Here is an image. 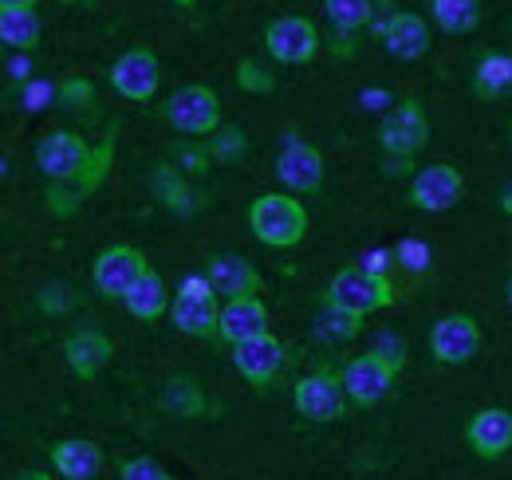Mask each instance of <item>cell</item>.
I'll use <instances>...</instances> for the list:
<instances>
[{
    "instance_id": "1",
    "label": "cell",
    "mask_w": 512,
    "mask_h": 480,
    "mask_svg": "<svg viewBox=\"0 0 512 480\" xmlns=\"http://www.w3.org/2000/svg\"><path fill=\"white\" fill-rule=\"evenodd\" d=\"M249 229L268 248H296L308 237V209L292 193H260L249 205Z\"/></svg>"
},
{
    "instance_id": "2",
    "label": "cell",
    "mask_w": 512,
    "mask_h": 480,
    "mask_svg": "<svg viewBox=\"0 0 512 480\" xmlns=\"http://www.w3.org/2000/svg\"><path fill=\"white\" fill-rule=\"evenodd\" d=\"M323 303H331V307H339L347 315L367 319V315H375V311H383V307L394 303V288H390V280H386L383 272H375V268H343L327 284Z\"/></svg>"
},
{
    "instance_id": "3",
    "label": "cell",
    "mask_w": 512,
    "mask_h": 480,
    "mask_svg": "<svg viewBox=\"0 0 512 480\" xmlns=\"http://www.w3.org/2000/svg\"><path fill=\"white\" fill-rule=\"evenodd\" d=\"M162 119L170 122L178 134H193V138H209L221 130V99L201 87V83H190L182 91H174L162 107Z\"/></svg>"
},
{
    "instance_id": "4",
    "label": "cell",
    "mask_w": 512,
    "mask_h": 480,
    "mask_svg": "<svg viewBox=\"0 0 512 480\" xmlns=\"http://www.w3.org/2000/svg\"><path fill=\"white\" fill-rule=\"evenodd\" d=\"M95 154L87 146V138L71 134V130H56L48 138H40L36 146V166L48 181H79L91 166H95Z\"/></svg>"
},
{
    "instance_id": "5",
    "label": "cell",
    "mask_w": 512,
    "mask_h": 480,
    "mask_svg": "<svg viewBox=\"0 0 512 480\" xmlns=\"http://www.w3.org/2000/svg\"><path fill=\"white\" fill-rule=\"evenodd\" d=\"M170 319L182 335L213 339V335H221V296L209 288V280H186L170 307Z\"/></svg>"
},
{
    "instance_id": "6",
    "label": "cell",
    "mask_w": 512,
    "mask_h": 480,
    "mask_svg": "<svg viewBox=\"0 0 512 480\" xmlns=\"http://www.w3.org/2000/svg\"><path fill=\"white\" fill-rule=\"evenodd\" d=\"M292 402H296V410H300L308 421H339L351 398H347L343 374H335V370L320 366V370H312L308 378L296 382Z\"/></svg>"
},
{
    "instance_id": "7",
    "label": "cell",
    "mask_w": 512,
    "mask_h": 480,
    "mask_svg": "<svg viewBox=\"0 0 512 480\" xmlns=\"http://www.w3.org/2000/svg\"><path fill=\"white\" fill-rule=\"evenodd\" d=\"M398 370H402V366L394 359H386L383 351H367V355H355L339 374H343L347 398H351L355 406H375V402H383L386 390L394 386Z\"/></svg>"
},
{
    "instance_id": "8",
    "label": "cell",
    "mask_w": 512,
    "mask_h": 480,
    "mask_svg": "<svg viewBox=\"0 0 512 480\" xmlns=\"http://www.w3.org/2000/svg\"><path fill=\"white\" fill-rule=\"evenodd\" d=\"M383 150L390 158H414L430 142V115L418 99H402L379 126Z\"/></svg>"
},
{
    "instance_id": "9",
    "label": "cell",
    "mask_w": 512,
    "mask_h": 480,
    "mask_svg": "<svg viewBox=\"0 0 512 480\" xmlns=\"http://www.w3.org/2000/svg\"><path fill=\"white\" fill-rule=\"evenodd\" d=\"M146 272H150L146 256H142L138 248H130V244H115V248L99 252V256H95V268H91L95 288H99L107 300H127L130 288H134Z\"/></svg>"
},
{
    "instance_id": "10",
    "label": "cell",
    "mask_w": 512,
    "mask_h": 480,
    "mask_svg": "<svg viewBox=\"0 0 512 480\" xmlns=\"http://www.w3.org/2000/svg\"><path fill=\"white\" fill-rule=\"evenodd\" d=\"M320 28L308 16H280L264 28V48L280 63H308L320 52Z\"/></svg>"
},
{
    "instance_id": "11",
    "label": "cell",
    "mask_w": 512,
    "mask_h": 480,
    "mask_svg": "<svg viewBox=\"0 0 512 480\" xmlns=\"http://www.w3.org/2000/svg\"><path fill=\"white\" fill-rule=\"evenodd\" d=\"M158 83H162V67L150 48H130L111 67V87L130 103H150L158 95Z\"/></svg>"
},
{
    "instance_id": "12",
    "label": "cell",
    "mask_w": 512,
    "mask_h": 480,
    "mask_svg": "<svg viewBox=\"0 0 512 480\" xmlns=\"http://www.w3.org/2000/svg\"><path fill=\"white\" fill-rule=\"evenodd\" d=\"M465 193V178L461 170H453L446 162L438 166H426L414 174V185H410V205L422 209V213H446L461 201Z\"/></svg>"
},
{
    "instance_id": "13",
    "label": "cell",
    "mask_w": 512,
    "mask_h": 480,
    "mask_svg": "<svg viewBox=\"0 0 512 480\" xmlns=\"http://www.w3.org/2000/svg\"><path fill=\"white\" fill-rule=\"evenodd\" d=\"M481 347V327L473 315H446L430 331V355L446 366H461L477 355Z\"/></svg>"
},
{
    "instance_id": "14",
    "label": "cell",
    "mask_w": 512,
    "mask_h": 480,
    "mask_svg": "<svg viewBox=\"0 0 512 480\" xmlns=\"http://www.w3.org/2000/svg\"><path fill=\"white\" fill-rule=\"evenodd\" d=\"M205 280L221 300H241L260 292V272L253 260L233 256V252H217L205 260Z\"/></svg>"
},
{
    "instance_id": "15",
    "label": "cell",
    "mask_w": 512,
    "mask_h": 480,
    "mask_svg": "<svg viewBox=\"0 0 512 480\" xmlns=\"http://www.w3.org/2000/svg\"><path fill=\"white\" fill-rule=\"evenodd\" d=\"M268 335V307L260 296H241V300H225L221 303V335L229 347H241L249 339Z\"/></svg>"
},
{
    "instance_id": "16",
    "label": "cell",
    "mask_w": 512,
    "mask_h": 480,
    "mask_svg": "<svg viewBox=\"0 0 512 480\" xmlns=\"http://www.w3.org/2000/svg\"><path fill=\"white\" fill-rule=\"evenodd\" d=\"M233 366H237V374L249 378L253 386H268V382L280 374V366H284V343H280L272 331L260 335V339H249V343L233 347Z\"/></svg>"
},
{
    "instance_id": "17",
    "label": "cell",
    "mask_w": 512,
    "mask_h": 480,
    "mask_svg": "<svg viewBox=\"0 0 512 480\" xmlns=\"http://www.w3.org/2000/svg\"><path fill=\"white\" fill-rule=\"evenodd\" d=\"M465 441H469V449H473L477 457H485V461L509 453L512 449V414L509 410H481V414H473L469 425H465Z\"/></svg>"
},
{
    "instance_id": "18",
    "label": "cell",
    "mask_w": 512,
    "mask_h": 480,
    "mask_svg": "<svg viewBox=\"0 0 512 480\" xmlns=\"http://www.w3.org/2000/svg\"><path fill=\"white\" fill-rule=\"evenodd\" d=\"M276 174L280 181L292 189V193H316L323 185V154L308 142H292L280 162H276Z\"/></svg>"
},
{
    "instance_id": "19",
    "label": "cell",
    "mask_w": 512,
    "mask_h": 480,
    "mask_svg": "<svg viewBox=\"0 0 512 480\" xmlns=\"http://www.w3.org/2000/svg\"><path fill=\"white\" fill-rule=\"evenodd\" d=\"M115 355V343L103 335V331H95V327H83V331H75L71 339L64 343V359L67 366L83 378V382H91L107 362Z\"/></svg>"
},
{
    "instance_id": "20",
    "label": "cell",
    "mask_w": 512,
    "mask_h": 480,
    "mask_svg": "<svg viewBox=\"0 0 512 480\" xmlns=\"http://www.w3.org/2000/svg\"><path fill=\"white\" fill-rule=\"evenodd\" d=\"M383 44L394 60H422L430 52V24L418 12H398L386 28Z\"/></svg>"
},
{
    "instance_id": "21",
    "label": "cell",
    "mask_w": 512,
    "mask_h": 480,
    "mask_svg": "<svg viewBox=\"0 0 512 480\" xmlns=\"http://www.w3.org/2000/svg\"><path fill=\"white\" fill-rule=\"evenodd\" d=\"M150 185H154V193H158V201L166 205V209H174V213H182V217H190L201 209V193H193L186 174L178 170V166H170V162H158L154 166V174H150Z\"/></svg>"
},
{
    "instance_id": "22",
    "label": "cell",
    "mask_w": 512,
    "mask_h": 480,
    "mask_svg": "<svg viewBox=\"0 0 512 480\" xmlns=\"http://www.w3.org/2000/svg\"><path fill=\"white\" fill-rule=\"evenodd\" d=\"M52 465L64 480H95L103 469V449L95 441H60L52 449Z\"/></svg>"
},
{
    "instance_id": "23",
    "label": "cell",
    "mask_w": 512,
    "mask_h": 480,
    "mask_svg": "<svg viewBox=\"0 0 512 480\" xmlns=\"http://www.w3.org/2000/svg\"><path fill=\"white\" fill-rule=\"evenodd\" d=\"M127 311L134 315V319H142V323H154V319H162L174 303H170V288H166V280L150 268L134 288H130V296L127 300Z\"/></svg>"
},
{
    "instance_id": "24",
    "label": "cell",
    "mask_w": 512,
    "mask_h": 480,
    "mask_svg": "<svg viewBox=\"0 0 512 480\" xmlns=\"http://www.w3.org/2000/svg\"><path fill=\"white\" fill-rule=\"evenodd\" d=\"M40 16L32 8H0V40L12 52H32L40 44Z\"/></svg>"
},
{
    "instance_id": "25",
    "label": "cell",
    "mask_w": 512,
    "mask_h": 480,
    "mask_svg": "<svg viewBox=\"0 0 512 480\" xmlns=\"http://www.w3.org/2000/svg\"><path fill=\"white\" fill-rule=\"evenodd\" d=\"M509 87H512V56L489 52L485 60L477 63V71H473V91H477V99L493 103V99H501Z\"/></svg>"
},
{
    "instance_id": "26",
    "label": "cell",
    "mask_w": 512,
    "mask_h": 480,
    "mask_svg": "<svg viewBox=\"0 0 512 480\" xmlns=\"http://www.w3.org/2000/svg\"><path fill=\"white\" fill-rule=\"evenodd\" d=\"M430 12L449 36H469L481 24V0H430Z\"/></svg>"
},
{
    "instance_id": "27",
    "label": "cell",
    "mask_w": 512,
    "mask_h": 480,
    "mask_svg": "<svg viewBox=\"0 0 512 480\" xmlns=\"http://www.w3.org/2000/svg\"><path fill=\"white\" fill-rule=\"evenodd\" d=\"M162 406H166L170 414H178V418H201V414L209 410V406H205V390L193 382L190 374H178V378L166 382Z\"/></svg>"
},
{
    "instance_id": "28",
    "label": "cell",
    "mask_w": 512,
    "mask_h": 480,
    "mask_svg": "<svg viewBox=\"0 0 512 480\" xmlns=\"http://www.w3.org/2000/svg\"><path fill=\"white\" fill-rule=\"evenodd\" d=\"M323 12H327V20H331L335 32L359 36L363 28H371L375 0H323Z\"/></svg>"
},
{
    "instance_id": "29",
    "label": "cell",
    "mask_w": 512,
    "mask_h": 480,
    "mask_svg": "<svg viewBox=\"0 0 512 480\" xmlns=\"http://www.w3.org/2000/svg\"><path fill=\"white\" fill-rule=\"evenodd\" d=\"M209 158L217 162V166H233V162H241L245 158V150H249V138H245V130L241 126H221L217 134H209Z\"/></svg>"
},
{
    "instance_id": "30",
    "label": "cell",
    "mask_w": 512,
    "mask_h": 480,
    "mask_svg": "<svg viewBox=\"0 0 512 480\" xmlns=\"http://www.w3.org/2000/svg\"><path fill=\"white\" fill-rule=\"evenodd\" d=\"M170 158H174V166L182 170V174H209V146L205 142H197V138H178L174 146H170Z\"/></svg>"
},
{
    "instance_id": "31",
    "label": "cell",
    "mask_w": 512,
    "mask_h": 480,
    "mask_svg": "<svg viewBox=\"0 0 512 480\" xmlns=\"http://www.w3.org/2000/svg\"><path fill=\"white\" fill-rule=\"evenodd\" d=\"M56 99H60V107H64V111L83 115V111L95 103V87H91L83 75H71V79H64V83L56 87Z\"/></svg>"
},
{
    "instance_id": "32",
    "label": "cell",
    "mask_w": 512,
    "mask_h": 480,
    "mask_svg": "<svg viewBox=\"0 0 512 480\" xmlns=\"http://www.w3.org/2000/svg\"><path fill=\"white\" fill-rule=\"evenodd\" d=\"M237 87L249 91V95H272L276 91V79L256 60H241L237 63Z\"/></svg>"
},
{
    "instance_id": "33",
    "label": "cell",
    "mask_w": 512,
    "mask_h": 480,
    "mask_svg": "<svg viewBox=\"0 0 512 480\" xmlns=\"http://www.w3.org/2000/svg\"><path fill=\"white\" fill-rule=\"evenodd\" d=\"M359 323H363L359 315H347V311L323 303V327H327V335H335V339H355V335H359Z\"/></svg>"
},
{
    "instance_id": "34",
    "label": "cell",
    "mask_w": 512,
    "mask_h": 480,
    "mask_svg": "<svg viewBox=\"0 0 512 480\" xmlns=\"http://www.w3.org/2000/svg\"><path fill=\"white\" fill-rule=\"evenodd\" d=\"M123 480H174V473H166L150 457H134V461H123Z\"/></svg>"
},
{
    "instance_id": "35",
    "label": "cell",
    "mask_w": 512,
    "mask_h": 480,
    "mask_svg": "<svg viewBox=\"0 0 512 480\" xmlns=\"http://www.w3.org/2000/svg\"><path fill=\"white\" fill-rule=\"evenodd\" d=\"M402 8H394V0H375V16H371V32L383 40L386 36V28L394 24V16H398Z\"/></svg>"
},
{
    "instance_id": "36",
    "label": "cell",
    "mask_w": 512,
    "mask_h": 480,
    "mask_svg": "<svg viewBox=\"0 0 512 480\" xmlns=\"http://www.w3.org/2000/svg\"><path fill=\"white\" fill-rule=\"evenodd\" d=\"M327 48H331V56H339V60H351L359 48H355V36L351 32H335L331 28V36H327Z\"/></svg>"
},
{
    "instance_id": "37",
    "label": "cell",
    "mask_w": 512,
    "mask_h": 480,
    "mask_svg": "<svg viewBox=\"0 0 512 480\" xmlns=\"http://www.w3.org/2000/svg\"><path fill=\"white\" fill-rule=\"evenodd\" d=\"M414 170V158H390L386 154V174H410Z\"/></svg>"
},
{
    "instance_id": "38",
    "label": "cell",
    "mask_w": 512,
    "mask_h": 480,
    "mask_svg": "<svg viewBox=\"0 0 512 480\" xmlns=\"http://www.w3.org/2000/svg\"><path fill=\"white\" fill-rule=\"evenodd\" d=\"M0 8H36V0H0Z\"/></svg>"
},
{
    "instance_id": "39",
    "label": "cell",
    "mask_w": 512,
    "mask_h": 480,
    "mask_svg": "<svg viewBox=\"0 0 512 480\" xmlns=\"http://www.w3.org/2000/svg\"><path fill=\"white\" fill-rule=\"evenodd\" d=\"M501 213H509V217H512V185L501 193Z\"/></svg>"
},
{
    "instance_id": "40",
    "label": "cell",
    "mask_w": 512,
    "mask_h": 480,
    "mask_svg": "<svg viewBox=\"0 0 512 480\" xmlns=\"http://www.w3.org/2000/svg\"><path fill=\"white\" fill-rule=\"evenodd\" d=\"M16 480H52V477H44V473H36V469H28V473H20Z\"/></svg>"
},
{
    "instance_id": "41",
    "label": "cell",
    "mask_w": 512,
    "mask_h": 480,
    "mask_svg": "<svg viewBox=\"0 0 512 480\" xmlns=\"http://www.w3.org/2000/svg\"><path fill=\"white\" fill-rule=\"evenodd\" d=\"M178 4H182V8H193V4H197V0H178Z\"/></svg>"
},
{
    "instance_id": "42",
    "label": "cell",
    "mask_w": 512,
    "mask_h": 480,
    "mask_svg": "<svg viewBox=\"0 0 512 480\" xmlns=\"http://www.w3.org/2000/svg\"><path fill=\"white\" fill-rule=\"evenodd\" d=\"M509 303H512V280H509Z\"/></svg>"
},
{
    "instance_id": "43",
    "label": "cell",
    "mask_w": 512,
    "mask_h": 480,
    "mask_svg": "<svg viewBox=\"0 0 512 480\" xmlns=\"http://www.w3.org/2000/svg\"><path fill=\"white\" fill-rule=\"evenodd\" d=\"M60 4H75V0H60Z\"/></svg>"
},
{
    "instance_id": "44",
    "label": "cell",
    "mask_w": 512,
    "mask_h": 480,
    "mask_svg": "<svg viewBox=\"0 0 512 480\" xmlns=\"http://www.w3.org/2000/svg\"><path fill=\"white\" fill-rule=\"evenodd\" d=\"M509 134H512V122H509Z\"/></svg>"
}]
</instances>
